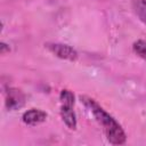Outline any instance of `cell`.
<instances>
[{"label": "cell", "mask_w": 146, "mask_h": 146, "mask_svg": "<svg viewBox=\"0 0 146 146\" xmlns=\"http://www.w3.org/2000/svg\"><path fill=\"white\" fill-rule=\"evenodd\" d=\"M132 8L139 19L146 25V0H132Z\"/></svg>", "instance_id": "obj_6"}, {"label": "cell", "mask_w": 146, "mask_h": 146, "mask_svg": "<svg viewBox=\"0 0 146 146\" xmlns=\"http://www.w3.org/2000/svg\"><path fill=\"white\" fill-rule=\"evenodd\" d=\"M133 51L139 56L141 57L143 59L146 60V40H137L136 42H133Z\"/></svg>", "instance_id": "obj_8"}, {"label": "cell", "mask_w": 146, "mask_h": 146, "mask_svg": "<svg viewBox=\"0 0 146 146\" xmlns=\"http://www.w3.org/2000/svg\"><path fill=\"white\" fill-rule=\"evenodd\" d=\"M59 100H60V105L63 106H74V95L71 90L67 89L62 90L59 95Z\"/></svg>", "instance_id": "obj_7"}, {"label": "cell", "mask_w": 146, "mask_h": 146, "mask_svg": "<svg viewBox=\"0 0 146 146\" xmlns=\"http://www.w3.org/2000/svg\"><path fill=\"white\" fill-rule=\"evenodd\" d=\"M46 47L48 48V50L54 54L55 56L62 58V59H66L70 62H75L78 59V52L75 49H73L71 46L68 44H64V43H47Z\"/></svg>", "instance_id": "obj_2"}, {"label": "cell", "mask_w": 146, "mask_h": 146, "mask_svg": "<svg viewBox=\"0 0 146 146\" xmlns=\"http://www.w3.org/2000/svg\"><path fill=\"white\" fill-rule=\"evenodd\" d=\"M60 116L68 129H71V130L76 129V115L73 110V106L60 105Z\"/></svg>", "instance_id": "obj_5"}, {"label": "cell", "mask_w": 146, "mask_h": 146, "mask_svg": "<svg viewBox=\"0 0 146 146\" xmlns=\"http://www.w3.org/2000/svg\"><path fill=\"white\" fill-rule=\"evenodd\" d=\"M80 99L86 108L94 115L97 123L102 127L107 140L113 145H123L127 140V135L120 123L112 115H110L95 99L88 96H81Z\"/></svg>", "instance_id": "obj_1"}, {"label": "cell", "mask_w": 146, "mask_h": 146, "mask_svg": "<svg viewBox=\"0 0 146 146\" xmlns=\"http://www.w3.org/2000/svg\"><path fill=\"white\" fill-rule=\"evenodd\" d=\"M25 104V95L17 88H9L6 94V106L9 111L23 107Z\"/></svg>", "instance_id": "obj_3"}, {"label": "cell", "mask_w": 146, "mask_h": 146, "mask_svg": "<svg viewBox=\"0 0 146 146\" xmlns=\"http://www.w3.org/2000/svg\"><path fill=\"white\" fill-rule=\"evenodd\" d=\"M46 119H47V113L39 108H31V110L24 112V114L22 116L23 122L31 127L38 125V124L44 122Z\"/></svg>", "instance_id": "obj_4"}]
</instances>
